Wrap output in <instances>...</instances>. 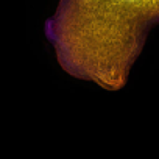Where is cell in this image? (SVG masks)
I'll return each mask as SVG.
<instances>
[{
  "mask_svg": "<svg viewBox=\"0 0 159 159\" xmlns=\"http://www.w3.org/2000/svg\"><path fill=\"white\" fill-rule=\"evenodd\" d=\"M156 24L159 0H59L45 36L70 76L119 91Z\"/></svg>",
  "mask_w": 159,
  "mask_h": 159,
  "instance_id": "6da1fadb",
  "label": "cell"
}]
</instances>
